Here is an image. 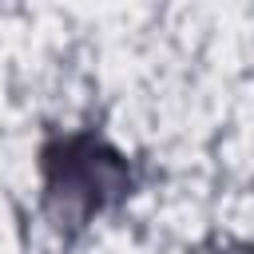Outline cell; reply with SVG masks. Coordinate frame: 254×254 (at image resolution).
<instances>
[{
	"mask_svg": "<svg viewBox=\"0 0 254 254\" xmlns=\"http://www.w3.org/2000/svg\"><path fill=\"white\" fill-rule=\"evenodd\" d=\"M48 167V194L64 198L79 214L99 210L111 194H123V163L99 139H67L44 151Z\"/></svg>",
	"mask_w": 254,
	"mask_h": 254,
	"instance_id": "6da1fadb",
	"label": "cell"
}]
</instances>
